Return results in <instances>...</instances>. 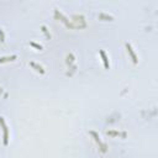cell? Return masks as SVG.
<instances>
[{"label":"cell","instance_id":"1","mask_svg":"<svg viewBox=\"0 0 158 158\" xmlns=\"http://www.w3.org/2000/svg\"><path fill=\"white\" fill-rule=\"evenodd\" d=\"M0 126L3 128V143L6 147L9 145V130H8V126H6L3 116H0Z\"/></svg>","mask_w":158,"mask_h":158},{"label":"cell","instance_id":"2","mask_svg":"<svg viewBox=\"0 0 158 158\" xmlns=\"http://www.w3.org/2000/svg\"><path fill=\"white\" fill-rule=\"evenodd\" d=\"M90 135H92L93 139L95 140V142L98 143V146H99L100 151H101L103 153H105V152L107 151V145H106V143H104V142L100 140V136L98 135V132H95V131H90Z\"/></svg>","mask_w":158,"mask_h":158},{"label":"cell","instance_id":"3","mask_svg":"<svg viewBox=\"0 0 158 158\" xmlns=\"http://www.w3.org/2000/svg\"><path fill=\"white\" fill-rule=\"evenodd\" d=\"M54 16H56V19H59V20L63 22V24L65 25V27H68V29H75V26H74L73 22H69V20L67 19L62 12H59L58 10L54 11Z\"/></svg>","mask_w":158,"mask_h":158},{"label":"cell","instance_id":"4","mask_svg":"<svg viewBox=\"0 0 158 158\" xmlns=\"http://www.w3.org/2000/svg\"><path fill=\"white\" fill-rule=\"evenodd\" d=\"M125 47H126L127 53L130 54V57H131V59H132L133 64H137V63H139V59H137V56H136V53H135V51H133L132 46H131V44H130L128 42H126V43H125Z\"/></svg>","mask_w":158,"mask_h":158},{"label":"cell","instance_id":"5","mask_svg":"<svg viewBox=\"0 0 158 158\" xmlns=\"http://www.w3.org/2000/svg\"><path fill=\"white\" fill-rule=\"evenodd\" d=\"M100 56H101V58H103V62H104V67H105V69H109L110 68V63H109V58H107V56H106V53H105V51L104 50H100Z\"/></svg>","mask_w":158,"mask_h":158},{"label":"cell","instance_id":"6","mask_svg":"<svg viewBox=\"0 0 158 158\" xmlns=\"http://www.w3.org/2000/svg\"><path fill=\"white\" fill-rule=\"evenodd\" d=\"M30 65L32 67V68H33L36 72H38L40 74H44V73H46V71L43 69V67L40 65V64H37V63H35V62H30Z\"/></svg>","mask_w":158,"mask_h":158},{"label":"cell","instance_id":"7","mask_svg":"<svg viewBox=\"0 0 158 158\" xmlns=\"http://www.w3.org/2000/svg\"><path fill=\"white\" fill-rule=\"evenodd\" d=\"M106 135H107V136H112V137H115V136L126 137L127 136L126 132H120V131H106Z\"/></svg>","mask_w":158,"mask_h":158},{"label":"cell","instance_id":"8","mask_svg":"<svg viewBox=\"0 0 158 158\" xmlns=\"http://www.w3.org/2000/svg\"><path fill=\"white\" fill-rule=\"evenodd\" d=\"M17 58L16 54H12V56H5V57H0V64L2 63H5V62H12Z\"/></svg>","mask_w":158,"mask_h":158},{"label":"cell","instance_id":"9","mask_svg":"<svg viewBox=\"0 0 158 158\" xmlns=\"http://www.w3.org/2000/svg\"><path fill=\"white\" fill-rule=\"evenodd\" d=\"M99 20H103V21H114V17L101 12V14H99Z\"/></svg>","mask_w":158,"mask_h":158},{"label":"cell","instance_id":"10","mask_svg":"<svg viewBox=\"0 0 158 158\" xmlns=\"http://www.w3.org/2000/svg\"><path fill=\"white\" fill-rule=\"evenodd\" d=\"M74 59H75L74 54H73V53H69L68 56H67V64H68L69 67H72V65H73V62H74Z\"/></svg>","mask_w":158,"mask_h":158},{"label":"cell","instance_id":"11","mask_svg":"<svg viewBox=\"0 0 158 158\" xmlns=\"http://www.w3.org/2000/svg\"><path fill=\"white\" fill-rule=\"evenodd\" d=\"M30 46H32L33 48H36V50H38V51L42 50V46H41V44H38V43H36V42H30Z\"/></svg>","mask_w":158,"mask_h":158},{"label":"cell","instance_id":"12","mask_svg":"<svg viewBox=\"0 0 158 158\" xmlns=\"http://www.w3.org/2000/svg\"><path fill=\"white\" fill-rule=\"evenodd\" d=\"M0 42H2V43L5 42V33H4L3 29H0Z\"/></svg>","mask_w":158,"mask_h":158},{"label":"cell","instance_id":"13","mask_svg":"<svg viewBox=\"0 0 158 158\" xmlns=\"http://www.w3.org/2000/svg\"><path fill=\"white\" fill-rule=\"evenodd\" d=\"M41 29H42V32H43L44 35H46V37H47V38H51V35L48 33V31H47V27H46V26L43 25V26H42Z\"/></svg>","mask_w":158,"mask_h":158}]
</instances>
